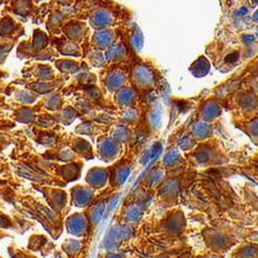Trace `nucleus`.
I'll use <instances>...</instances> for the list:
<instances>
[{"mask_svg": "<svg viewBox=\"0 0 258 258\" xmlns=\"http://www.w3.org/2000/svg\"><path fill=\"white\" fill-rule=\"evenodd\" d=\"M187 160L196 168H214L228 162V158L224 153L218 142L208 138L200 142L196 147L187 153Z\"/></svg>", "mask_w": 258, "mask_h": 258, "instance_id": "1", "label": "nucleus"}, {"mask_svg": "<svg viewBox=\"0 0 258 258\" xmlns=\"http://www.w3.org/2000/svg\"><path fill=\"white\" fill-rule=\"evenodd\" d=\"M202 236L208 250L218 255L230 251L238 242L230 232L220 228L208 226L202 230Z\"/></svg>", "mask_w": 258, "mask_h": 258, "instance_id": "2", "label": "nucleus"}, {"mask_svg": "<svg viewBox=\"0 0 258 258\" xmlns=\"http://www.w3.org/2000/svg\"><path fill=\"white\" fill-rule=\"evenodd\" d=\"M187 228V220L180 208H174L158 222L157 230L166 238H178L182 236Z\"/></svg>", "mask_w": 258, "mask_h": 258, "instance_id": "3", "label": "nucleus"}, {"mask_svg": "<svg viewBox=\"0 0 258 258\" xmlns=\"http://www.w3.org/2000/svg\"><path fill=\"white\" fill-rule=\"evenodd\" d=\"M183 184V176H180L179 172L172 174H166L164 180L155 189L157 191L158 200L166 206L176 204L180 198Z\"/></svg>", "mask_w": 258, "mask_h": 258, "instance_id": "4", "label": "nucleus"}, {"mask_svg": "<svg viewBox=\"0 0 258 258\" xmlns=\"http://www.w3.org/2000/svg\"><path fill=\"white\" fill-rule=\"evenodd\" d=\"M96 152L104 162H114L122 155L123 144L110 136H100L96 142Z\"/></svg>", "mask_w": 258, "mask_h": 258, "instance_id": "5", "label": "nucleus"}, {"mask_svg": "<svg viewBox=\"0 0 258 258\" xmlns=\"http://www.w3.org/2000/svg\"><path fill=\"white\" fill-rule=\"evenodd\" d=\"M147 204L142 198L140 200H134L126 204L121 212V218L123 225L126 226H134V225L138 224L142 218L144 217V212H146Z\"/></svg>", "mask_w": 258, "mask_h": 258, "instance_id": "6", "label": "nucleus"}, {"mask_svg": "<svg viewBox=\"0 0 258 258\" xmlns=\"http://www.w3.org/2000/svg\"><path fill=\"white\" fill-rule=\"evenodd\" d=\"M108 168V182L115 188L121 187L132 172V164L128 160H121L114 166Z\"/></svg>", "mask_w": 258, "mask_h": 258, "instance_id": "7", "label": "nucleus"}, {"mask_svg": "<svg viewBox=\"0 0 258 258\" xmlns=\"http://www.w3.org/2000/svg\"><path fill=\"white\" fill-rule=\"evenodd\" d=\"M66 228L70 234L76 238H84L90 230L89 222L84 213H74L66 220Z\"/></svg>", "mask_w": 258, "mask_h": 258, "instance_id": "8", "label": "nucleus"}, {"mask_svg": "<svg viewBox=\"0 0 258 258\" xmlns=\"http://www.w3.org/2000/svg\"><path fill=\"white\" fill-rule=\"evenodd\" d=\"M72 206L85 208L89 206L95 198V190L88 185H76L70 189Z\"/></svg>", "mask_w": 258, "mask_h": 258, "instance_id": "9", "label": "nucleus"}, {"mask_svg": "<svg viewBox=\"0 0 258 258\" xmlns=\"http://www.w3.org/2000/svg\"><path fill=\"white\" fill-rule=\"evenodd\" d=\"M132 84L138 90H149L154 86V76L146 66H138L132 70Z\"/></svg>", "mask_w": 258, "mask_h": 258, "instance_id": "10", "label": "nucleus"}, {"mask_svg": "<svg viewBox=\"0 0 258 258\" xmlns=\"http://www.w3.org/2000/svg\"><path fill=\"white\" fill-rule=\"evenodd\" d=\"M86 183L94 190H100L108 183V168L94 166L86 174Z\"/></svg>", "mask_w": 258, "mask_h": 258, "instance_id": "11", "label": "nucleus"}, {"mask_svg": "<svg viewBox=\"0 0 258 258\" xmlns=\"http://www.w3.org/2000/svg\"><path fill=\"white\" fill-rule=\"evenodd\" d=\"M188 132L198 142H200L213 138L214 127L211 123L200 119L190 125Z\"/></svg>", "mask_w": 258, "mask_h": 258, "instance_id": "12", "label": "nucleus"}, {"mask_svg": "<svg viewBox=\"0 0 258 258\" xmlns=\"http://www.w3.org/2000/svg\"><path fill=\"white\" fill-rule=\"evenodd\" d=\"M185 162L186 159L182 155L181 150L178 148H172L166 152L162 161H161V166L168 172L179 170L185 164Z\"/></svg>", "mask_w": 258, "mask_h": 258, "instance_id": "13", "label": "nucleus"}, {"mask_svg": "<svg viewBox=\"0 0 258 258\" xmlns=\"http://www.w3.org/2000/svg\"><path fill=\"white\" fill-rule=\"evenodd\" d=\"M132 234V228L126 226V225H117V226L112 228L110 230L104 243L110 247H117L123 240H126V238H130Z\"/></svg>", "mask_w": 258, "mask_h": 258, "instance_id": "14", "label": "nucleus"}, {"mask_svg": "<svg viewBox=\"0 0 258 258\" xmlns=\"http://www.w3.org/2000/svg\"><path fill=\"white\" fill-rule=\"evenodd\" d=\"M222 114V106L215 100H208L202 104L200 108V118L211 123L218 119Z\"/></svg>", "mask_w": 258, "mask_h": 258, "instance_id": "15", "label": "nucleus"}, {"mask_svg": "<svg viewBox=\"0 0 258 258\" xmlns=\"http://www.w3.org/2000/svg\"><path fill=\"white\" fill-rule=\"evenodd\" d=\"M138 100V93L134 88L122 87L116 91L115 102L121 108H132Z\"/></svg>", "mask_w": 258, "mask_h": 258, "instance_id": "16", "label": "nucleus"}, {"mask_svg": "<svg viewBox=\"0 0 258 258\" xmlns=\"http://www.w3.org/2000/svg\"><path fill=\"white\" fill-rule=\"evenodd\" d=\"M70 149L76 155H78L82 158H85V159L94 158V153H93L91 144L85 138H72L70 142Z\"/></svg>", "mask_w": 258, "mask_h": 258, "instance_id": "17", "label": "nucleus"}, {"mask_svg": "<svg viewBox=\"0 0 258 258\" xmlns=\"http://www.w3.org/2000/svg\"><path fill=\"white\" fill-rule=\"evenodd\" d=\"M114 22V17L110 10L106 8H100L96 10L90 19V23L94 28L104 29L108 26H110Z\"/></svg>", "mask_w": 258, "mask_h": 258, "instance_id": "18", "label": "nucleus"}, {"mask_svg": "<svg viewBox=\"0 0 258 258\" xmlns=\"http://www.w3.org/2000/svg\"><path fill=\"white\" fill-rule=\"evenodd\" d=\"M83 164L82 162H72L66 166H59V174L62 176L64 181L72 182L78 180L80 176V172H82Z\"/></svg>", "mask_w": 258, "mask_h": 258, "instance_id": "19", "label": "nucleus"}, {"mask_svg": "<svg viewBox=\"0 0 258 258\" xmlns=\"http://www.w3.org/2000/svg\"><path fill=\"white\" fill-rule=\"evenodd\" d=\"M166 176V170L162 166H158L152 168L148 172L146 178L144 180V184L146 186V188L156 189L157 186L164 180Z\"/></svg>", "mask_w": 258, "mask_h": 258, "instance_id": "20", "label": "nucleus"}, {"mask_svg": "<svg viewBox=\"0 0 258 258\" xmlns=\"http://www.w3.org/2000/svg\"><path fill=\"white\" fill-rule=\"evenodd\" d=\"M104 200H100L96 204L90 206L88 208L87 211L84 213L85 216L87 217V220L89 222V226L90 228H95L96 225L98 224L102 216V213L104 211Z\"/></svg>", "mask_w": 258, "mask_h": 258, "instance_id": "21", "label": "nucleus"}, {"mask_svg": "<svg viewBox=\"0 0 258 258\" xmlns=\"http://www.w3.org/2000/svg\"><path fill=\"white\" fill-rule=\"evenodd\" d=\"M104 82L106 87L108 91L116 92L125 85L126 76L120 70H114L106 76Z\"/></svg>", "mask_w": 258, "mask_h": 258, "instance_id": "22", "label": "nucleus"}, {"mask_svg": "<svg viewBox=\"0 0 258 258\" xmlns=\"http://www.w3.org/2000/svg\"><path fill=\"white\" fill-rule=\"evenodd\" d=\"M110 136L112 138H115L122 144H125L127 142H130L132 132L130 129L127 127L125 124H116L115 126H112V130L110 132Z\"/></svg>", "mask_w": 258, "mask_h": 258, "instance_id": "23", "label": "nucleus"}, {"mask_svg": "<svg viewBox=\"0 0 258 258\" xmlns=\"http://www.w3.org/2000/svg\"><path fill=\"white\" fill-rule=\"evenodd\" d=\"M236 102H238V108H240L244 112L256 110V106H257L256 96L252 93H249V92L240 93L238 95Z\"/></svg>", "mask_w": 258, "mask_h": 258, "instance_id": "24", "label": "nucleus"}, {"mask_svg": "<svg viewBox=\"0 0 258 258\" xmlns=\"http://www.w3.org/2000/svg\"><path fill=\"white\" fill-rule=\"evenodd\" d=\"M257 245L254 243H245L236 248L230 258H257Z\"/></svg>", "mask_w": 258, "mask_h": 258, "instance_id": "25", "label": "nucleus"}, {"mask_svg": "<svg viewBox=\"0 0 258 258\" xmlns=\"http://www.w3.org/2000/svg\"><path fill=\"white\" fill-rule=\"evenodd\" d=\"M51 206L56 212H60L63 208H66L68 202V194L66 191L60 189H53L51 191Z\"/></svg>", "mask_w": 258, "mask_h": 258, "instance_id": "26", "label": "nucleus"}, {"mask_svg": "<svg viewBox=\"0 0 258 258\" xmlns=\"http://www.w3.org/2000/svg\"><path fill=\"white\" fill-rule=\"evenodd\" d=\"M112 40H114V36H112L110 31L108 30L96 32L93 36L94 44L98 46L100 49H106V48H108L112 44Z\"/></svg>", "mask_w": 258, "mask_h": 258, "instance_id": "27", "label": "nucleus"}, {"mask_svg": "<svg viewBox=\"0 0 258 258\" xmlns=\"http://www.w3.org/2000/svg\"><path fill=\"white\" fill-rule=\"evenodd\" d=\"M82 242L74 238H68L62 245L63 250L70 256H76L80 252V250H82Z\"/></svg>", "mask_w": 258, "mask_h": 258, "instance_id": "28", "label": "nucleus"}, {"mask_svg": "<svg viewBox=\"0 0 258 258\" xmlns=\"http://www.w3.org/2000/svg\"><path fill=\"white\" fill-rule=\"evenodd\" d=\"M190 70L194 76H206V74L210 70V64L208 60L204 59V57H200V59H198L194 64H193Z\"/></svg>", "mask_w": 258, "mask_h": 258, "instance_id": "29", "label": "nucleus"}, {"mask_svg": "<svg viewBox=\"0 0 258 258\" xmlns=\"http://www.w3.org/2000/svg\"><path fill=\"white\" fill-rule=\"evenodd\" d=\"M178 148L181 151H190L196 147L198 142L193 138L189 132H184L178 140Z\"/></svg>", "mask_w": 258, "mask_h": 258, "instance_id": "30", "label": "nucleus"}, {"mask_svg": "<svg viewBox=\"0 0 258 258\" xmlns=\"http://www.w3.org/2000/svg\"><path fill=\"white\" fill-rule=\"evenodd\" d=\"M245 134L250 138V140L256 144H257V118L251 119L245 123Z\"/></svg>", "mask_w": 258, "mask_h": 258, "instance_id": "31", "label": "nucleus"}, {"mask_svg": "<svg viewBox=\"0 0 258 258\" xmlns=\"http://www.w3.org/2000/svg\"><path fill=\"white\" fill-rule=\"evenodd\" d=\"M125 53H126V51L122 46H116L114 48H112L110 50H108L106 53V58L110 61H117V60L121 59L122 57H124Z\"/></svg>", "mask_w": 258, "mask_h": 258, "instance_id": "32", "label": "nucleus"}, {"mask_svg": "<svg viewBox=\"0 0 258 258\" xmlns=\"http://www.w3.org/2000/svg\"><path fill=\"white\" fill-rule=\"evenodd\" d=\"M122 119H123V122L125 125L134 124L138 120V112L136 110H134L132 108H125V110L123 112Z\"/></svg>", "mask_w": 258, "mask_h": 258, "instance_id": "33", "label": "nucleus"}, {"mask_svg": "<svg viewBox=\"0 0 258 258\" xmlns=\"http://www.w3.org/2000/svg\"><path fill=\"white\" fill-rule=\"evenodd\" d=\"M76 118V112H74V110L68 108V110H66L63 112V114H62V122L66 124V125H68L72 122H74Z\"/></svg>", "mask_w": 258, "mask_h": 258, "instance_id": "34", "label": "nucleus"}, {"mask_svg": "<svg viewBox=\"0 0 258 258\" xmlns=\"http://www.w3.org/2000/svg\"><path fill=\"white\" fill-rule=\"evenodd\" d=\"M174 258H210L208 256H196L193 255L191 252H184L182 254L176 255Z\"/></svg>", "mask_w": 258, "mask_h": 258, "instance_id": "35", "label": "nucleus"}, {"mask_svg": "<svg viewBox=\"0 0 258 258\" xmlns=\"http://www.w3.org/2000/svg\"><path fill=\"white\" fill-rule=\"evenodd\" d=\"M102 258H126L124 254L122 253H116V252H108Z\"/></svg>", "mask_w": 258, "mask_h": 258, "instance_id": "36", "label": "nucleus"}, {"mask_svg": "<svg viewBox=\"0 0 258 258\" xmlns=\"http://www.w3.org/2000/svg\"><path fill=\"white\" fill-rule=\"evenodd\" d=\"M176 256V254L174 252L172 253H164V254H160L158 256H155L153 258H174Z\"/></svg>", "mask_w": 258, "mask_h": 258, "instance_id": "37", "label": "nucleus"}, {"mask_svg": "<svg viewBox=\"0 0 258 258\" xmlns=\"http://www.w3.org/2000/svg\"><path fill=\"white\" fill-rule=\"evenodd\" d=\"M60 2H66V0H60Z\"/></svg>", "mask_w": 258, "mask_h": 258, "instance_id": "38", "label": "nucleus"}]
</instances>
